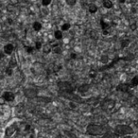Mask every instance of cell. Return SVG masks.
Returning a JSON list of instances; mask_svg holds the SVG:
<instances>
[{"label":"cell","mask_w":138,"mask_h":138,"mask_svg":"<svg viewBox=\"0 0 138 138\" xmlns=\"http://www.w3.org/2000/svg\"><path fill=\"white\" fill-rule=\"evenodd\" d=\"M6 138H35V131L30 124L16 121L6 129Z\"/></svg>","instance_id":"1"},{"label":"cell","mask_w":138,"mask_h":138,"mask_svg":"<svg viewBox=\"0 0 138 138\" xmlns=\"http://www.w3.org/2000/svg\"><path fill=\"white\" fill-rule=\"evenodd\" d=\"M113 132L119 136H126L133 133V130L129 125H117L114 128Z\"/></svg>","instance_id":"2"},{"label":"cell","mask_w":138,"mask_h":138,"mask_svg":"<svg viewBox=\"0 0 138 138\" xmlns=\"http://www.w3.org/2000/svg\"><path fill=\"white\" fill-rule=\"evenodd\" d=\"M87 133L90 135H101L105 133V128L100 125L91 124L87 127Z\"/></svg>","instance_id":"3"},{"label":"cell","mask_w":138,"mask_h":138,"mask_svg":"<svg viewBox=\"0 0 138 138\" xmlns=\"http://www.w3.org/2000/svg\"><path fill=\"white\" fill-rule=\"evenodd\" d=\"M59 88L61 91L65 92V93H71L73 91V87L71 85L70 82H67V81H61L59 82Z\"/></svg>","instance_id":"4"},{"label":"cell","mask_w":138,"mask_h":138,"mask_svg":"<svg viewBox=\"0 0 138 138\" xmlns=\"http://www.w3.org/2000/svg\"><path fill=\"white\" fill-rule=\"evenodd\" d=\"M25 96L28 98H35L37 97V91L33 88H27L25 90Z\"/></svg>","instance_id":"5"},{"label":"cell","mask_w":138,"mask_h":138,"mask_svg":"<svg viewBox=\"0 0 138 138\" xmlns=\"http://www.w3.org/2000/svg\"><path fill=\"white\" fill-rule=\"evenodd\" d=\"M2 96H3V98L6 99L7 102H11V101H13V100L15 99V95L12 93V92H11V91H6V92H4V94H3Z\"/></svg>","instance_id":"6"},{"label":"cell","mask_w":138,"mask_h":138,"mask_svg":"<svg viewBox=\"0 0 138 138\" xmlns=\"http://www.w3.org/2000/svg\"><path fill=\"white\" fill-rule=\"evenodd\" d=\"M13 51H14V45L12 44H7L4 45V52L7 55L12 54Z\"/></svg>","instance_id":"7"},{"label":"cell","mask_w":138,"mask_h":138,"mask_svg":"<svg viewBox=\"0 0 138 138\" xmlns=\"http://www.w3.org/2000/svg\"><path fill=\"white\" fill-rule=\"evenodd\" d=\"M130 88H131L130 84H127V83H121V84H119V85L116 87V90L119 91V92H124V93H126V92L129 91Z\"/></svg>","instance_id":"8"},{"label":"cell","mask_w":138,"mask_h":138,"mask_svg":"<svg viewBox=\"0 0 138 138\" xmlns=\"http://www.w3.org/2000/svg\"><path fill=\"white\" fill-rule=\"evenodd\" d=\"M102 4H103V7H104L105 9H108V10L112 9L113 6V2L111 1V0H103V1H102Z\"/></svg>","instance_id":"9"},{"label":"cell","mask_w":138,"mask_h":138,"mask_svg":"<svg viewBox=\"0 0 138 138\" xmlns=\"http://www.w3.org/2000/svg\"><path fill=\"white\" fill-rule=\"evenodd\" d=\"M130 86H131V88H133V87L138 86V76H134L131 79V83H130Z\"/></svg>","instance_id":"10"},{"label":"cell","mask_w":138,"mask_h":138,"mask_svg":"<svg viewBox=\"0 0 138 138\" xmlns=\"http://www.w3.org/2000/svg\"><path fill=\"white\" fill-rule=\"evenodd\" d=\"M102 138H120V136L119 135H117V134H116V133H111V132H106L104 135H103V137Z\"/></svg>","instance_id":"11"},{"label":"cell","mask_w":138,"mask_h":138,"mask_svg":"<svg viewBox=\"0 0 138 138\" xmlns=\"http://www.w3.org/2000/svg\"><path fill=\"white\" fill-rule=\"evenodd\" d=\"M89 89V85L88 84H82L81 86H80L78 88V91L80 92V93H85V92H87Z\"/></svg>","instance_id":"12"},{"label":"cell","mask_w":138,"mask_h":138,"mask_svg":"<svg viewBox=\"0 0 138 138\" xmlns=\"http://www.w3.org/2000/svg\"><path fill=\"white\" fill-rule=\"evenodd\" d=\"M120 44H121V47H122V48H126V47H128L129 45H130L131 41H130L129 39H124V40L121 41Z\"/></svg>","instance_id":"13"},{"label":"cell","mask_w":138,"mask_h":138,"mask_svg":"<svg viewBox=\"0 0 138 138\" xmlns=\"http://www.w3.org/2000/svg\"><path fill=\"white\" fill-rule=\"evenodd\" d=\"M88 10H89L90 13H96V12L98 11V7H97V5H95V4H90Z\"/></svg>","instance_id":"14"},{"label":"cell","mask_w":138,"mask_h":138,"mask_svg":"<svg viewBox=\"0 0 138 138\" xmlns=\"http://www.w3.org/2000/svg\"><path fill=\"white\" fill-rule=\"evenodd\" d=\"M33 29L35 31H40L42 29V24L40 22H34L33 23Z\"/></svg>","instance_id":"15"},{"label":"cell","mask_w":138,"mask_h":138,"mask_svg":"<svg viewBox=\"0 0 138 138\" xmlns=\"http://www.w3.org/2000/svg\"><path fill=\"white\" fill-rule=\"evenodd\" d=\"M52 47L50 44H45V45H44V53H45V54H48V53H50L51 51H52Z\"/></svg>","instance_id":"16"},{"label":"cell","mask_w":138,"mask_h":138,"mask_svg":"<svg viewBox=\"0 0 138 138\" xmlns=\"http://www.w3.org/2000/svg\"><path fill=\"white\" fill-rule=\"evenodd\" d=\"M54 36H55V39L62 40V30H56L55 33H54Z\"/></svg>","instance_id":"17"},{"label":"cell","mask_w":138,"mask_h":138,"mask_svg":"<svg viewBox=\"0 0 138 138\" xmlns=\"http://www.w3.org/2000/svg\"><path fill=\"white\" fill-rule=\"evenodd\" d=\"M100 26H101L102 30L107 29L109 28V24H107V22H105L104 19H101V20H100Z\"/></svg>","instance_id":"18"},{"label":"cell","mask_w":138,"mask_h":138,"mask_svg":"<svg viewBox=\"0 0 138 138\" xmlns=\"http://www.w3.org/2000/svg\"><path fill=\"white\" fill-rule=\"evenodd\" d=\"M70 28H71V25L68 24V23H65V24L62 26V31H67L68 29H70Z\"/></svg>","instance_id":"19"},{"label":"cell","mask_w":138,"mask_h":138,"mask_svg":"<svg viewBox=\"0 0 138 138\" xmlns=\"http://www.w3.org/2000/svg\"><path fill=\"white\" fill-rule=\"evenodd\" d=\"M9 64H10V67H11V68H13V67H15V66L17 65V62H16V60H15L14 58H12V59H11Z\"/></svg>","instance_id":"20"},{"label":"cell","mask_w":138,"mask_h":138,"mask_svg":"<svg viewBox=\"0 0 138 138\" xmlns=\"http://www.w3.org/2000/svg\"><path fill=\"white\" fill-rule=\"evenodd\" d=\"M106 107L108 108V109H112V108H113V106H114V101H113V100H109V101H106Z\"/></svg>","instance_id":"21"},{"label":"cell","mask_w":138,"mask_h":138,"mask_svg":"<svg viewBox=\"0 0 138 138\" xmlns=\"http://www.w3.org/2000/svg\"><path fill=\"white\" fill-rule=\"evenodd\" d=\"M65 2H66V4L69 5V6H74V5H76V3H77V0H65Z\"/></svg>","instance_id":"22"},{"label":"cell","mask_w":138,"mask_h":138,"mask_svg":"<svg viewBox=\"0 0 138 138\" xmlns=\"http://www.w3.org/2000/svg\"><path fill=\"white\" fill-rule=\"evenodd\" d=\"M51 4V0H42V5L44 7H47Z\"/></svg>","instance_id":"23"},{"label":"cell","mask_w":138,"mask_h":138,"mask_svg":"<svg viewBox=\"0 0 138 138\" xmlns=\"http://www.w3.org/2000/svg\"><path fill=\"white\" fill-rule=\"evenodd\" d=\"M42 43L41 42H36L35 43V49H37V50H39V49H41L42 48Z\"/></svg>","instance_id":"24"},{"label":"cell","mask_w":138,"mask_h":138,"mask_svg":"<svg viewBox=\"0 0 138 138\" xmlns=\"http://www.w3.org/2000/svg\"><path fill=\"white\" fill-rule=\"evenodd\" d=\"M6 74H7L8 76H11V75H12V68H11V67L7 68V69H6Z\"/></svg>","instance_id":"25"},{"label":"cell","mask_w":138,"mask_h":138,"mask_svg":"<svg viewBox=\"0 0 138 138\" xmlns=\"http://www.w3.org/2000/svg\"><path fill=\"white\" fill-rule=\"evenodd\" d=\"M26 50H27V52H28L29 54H32V53H33V50H34V47H28Z\"/></svg>","instance_id":"26"},{"label":"cell","mask_w":138,"mask_h":138,"mask_svg":"<svg viewBox=\"0 0 138 138\" xmlns=\"http://www.w3.org/2000/svg\"><path fill=\"white\" fill-rule=\"evenodd\" d=\"M7 103V101H6V99L3 98V96H0V105H4V104H6Z\"/></svg>","instance_id":"27"},{"label":"cell","mask_w":138,"mask_h":138,"mask_svg":"<svg viewBox=\"0 0 138 138\" xmlns=\"http://www.w3.org/2000/svg\"><path fill=\"white\" fill-rule=\"evenodd\" d=\"M89 76H91V78H94L96 76V72L95 71H91L89 72Z\"/></svg>","instance_id":"28"},{"label":"cell","mask_w":138,"mask_h":138,"mask_svg":"<svg viewBox=\"0 0 138 138\" xmlns=\"http://www.w3.org/2000/svg\"><path fill=\"white\" fill-rule=\"evenodd\" d=\"M136 28H137L136 24H132V25H131V29L132 30H135V29H136Z\"/></svg>","instance_id":"29"},{"label":"cell","mask_w":138,"mask_h":138,"mask_svg":"<svg viewBox=\"0 0 138 138\" xmlns=\"http://www.w3.org/2000/svg\"><path fill=\"white\" fill-rule=\"evenodd\" d=\"M10 1H11V3L12 4V5H15V4H17L19 1H18V0H10Z\"/></svg>","instance_id":"30"},{"label":"cell","mask_w":138,"mask_h":138,"mask_svg":"<svg viewBox=\"0 0 138 138\" xmlns=\"http://www.w3.org/2000/svg\"><path fill=\"white\" fill-rule=\"evenodd\" d=\"M103 34H104V35H107V34H109V31H108V29H104V30H103Z\"/></svg>","instance_id":"31"},{"label":"cell","mask_w":138,"mask_h":138,"mask_svg":"<svg viewBox=\"0 0 138 138\" xmlns=\"http://www.w3.org/2000/svg\"><path fill=\"white\" fill-rule=\"evenodd\" d=\"M76 57H77V55H76L75 53H71V58H72V59H75Z\"/></svg>","instance_id":"32"},{"label":"cell","mask_w":138,"mask_h":138,"mask_svg":"<svg viewBox=\"0 0 138 138\" xmlns=\"http://www.w3.org/2000/svg\"><path fill=\"white\" fill-rule=\"evenodd\" d=\"M124 138H132V137H131V136H130V135H126Z\"/></svg>","instance_id":"33"},{"label":"cell","mask_w":138,"mask_h":138,"mask_svg":"<svg viewBox=\"0 0 138 138\" xmlns=\"http://www.w3.org/2000/svg\"><path fill=\"white\" fill-rule=\"evenodd\" d=\"M125 1H126V0H119L120 3H125Z\"/></svg>","instance_id":"34"},{"label":"cell","mask_w":138,"mask_h":138,"mask_svg":"<svg viewBox=\"0 0 138 138\" xmlns=\"http://www.w3.org/2000/svg\"><path fill=\"white\" fill-rule=\"evenodd\" d=\"M89 138H93V137H89Z\"/></svg>","instance_id":"35"}]
</instances>
